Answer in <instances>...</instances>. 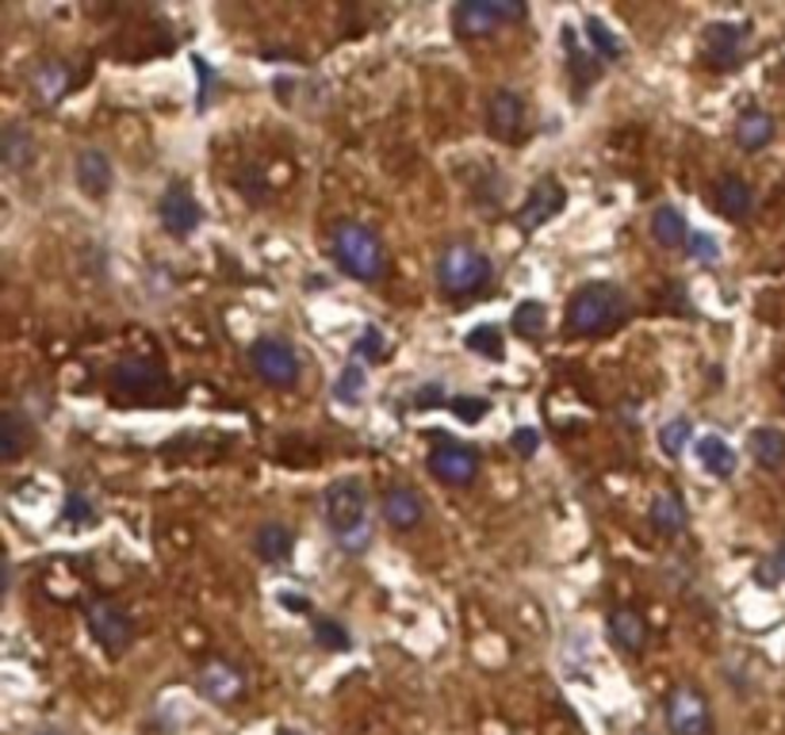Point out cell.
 Listing matches in <instances>:
<instances>
[{
  "instance_id": "22",
  "label": "cell",
  "mask_w": 785,
  "mask_h": 735,
  "mask_svg": "<svg viewBox=\"0 0 785 735\" xmlns=\"http://www.w3.org/2000/svg\"><path fill=\"white\" fill-rule=\"evenodd\" d=\"M0 162L12 173L28 169V165L35 162V138H31L28 127H20V123L4 127V135H0Z\"/></svg>"
},
{
  "instance_id": "38",
  "label": "cell",
  "mask_w": 785,
  "mask_h": 735,
  "mask_svg": "<svg viewBox=\"0 0 785 735\" xmlns=\"http://www.w3.org/2000/svg\"><path fill=\"white\" fill-rule=\"evenodd\" d=\"M448 406H453V414L461 417V422H479L490 403L479 395H456V398H448Z\"/></svg>"
},
{
  "instance_id": "2",
  "label": "cell",
  "mask_w": 785,
  "mask_h": 735,
  "mask_svg": "<svg viewBox=\"0 0 785 735\" xmlns=\"http://www.w3.org/2000/svg\"><path fill=\"white\" fill-rule=\"evenodd\" d=\"M326 521H330L333 537L345 548L361 551L369 545V495H364L361 479H338L326 487Z\"/></svg>"
},
{
  "instance_id": "30",
  "label": "cell",
  "mask_w": 785,
  "mask_h": 735,
  "mask_svg": "<svg viewBox=\"0 0 785 735\" xmlns=\"http://www.w3.org/2000/svg\"><path fill=\"white\" fill-rule=\"evenodd\" d=\"M587 31H590V46L598 50V58H606V62H621V58H624V43H621V35H617V31L609 28L606 20H598V15H587Z\"/></svg>"
},
{
  "instance_id": "33",
  "label": "cell",
  "mask_w": 785,
  "mask_h": 735,
  "mask_svg": "<svg viewBox=\"0 0 785 735\" xmlns=\"http://www.w3.org/2000/svg\"><path fill=\"white\" fill-rule=\"evenodd\" d=\"M690 433H693L690 417H671V422H663V425H659V448H663V456L679 459L682 453H686V445H690Z\"/></svg>"
},
{
  "instance_id": "32",
  "label": "cell",
  "mask_w": 785,
  "mask_h": 735,
  "mask_svg": "<svg viewBox=\"0 0 785 735\" xmlns=\"http://www.w3.org/2000/svg\"><path fill=\"white\" fill-rule=\"evenodd\" d=\"M509 322H514V330L521 333V338H540L548 325V311H545V303H537V299H525V303L514 307V319Z\"/></svg>"
},
{
  "instance_id": "20",
  "label": "cell",
  "mask_w": 785,
  "mask_h": 735,
  "mask_svg": "<svg viewBox=\"0 0 785 735\" xmlns=\"http://www.w3.org/2000/svg\"><path fill=\"white\" fill-rule=\"evenodd\" d=\"M651 238H655L663 249H682L690 241L686 215H682L679 207H671V204L655 207V215H651Z\"/></svg>"
},
{
  "instance_id": "9",
  "label": "cell",
  "mask_w": 785,
  "mask_h": 735,
  "mask_svg": "<svg viewBox=\"0 0 785 735\" xmlns=\"http://www.w3.org/2000/svg\"><path fill=\"white\" fill-rule=\"evenodd\" d=\"M157 219H162V230L169 238H192L204 222V207L196 204V196L185 188V184H169L157 199Z\"/></svg>"
},
{
  "instance_id": "15",
  "label": "cell",
  "mask_w": 785,
  "mask_h": 735,
  "mask_svg": "<svg viewBox=\"0 0 785 735\" xmlns=\"http://www.w3.org/2000/svg\"><path fill=\"white\" fill-rule=\"evenodd\" d=\"M73 177H78V188L85 191L89 199H104L112 191V162H107L100 149H81L78 162H73Z\"/></svg>"
},
{
  "instance_id": "14",
  "label": "cell",
  "mask_w": 785,
  "mask_h": 735,
  "mask_svg": "<svg viewBox=\"0 0 785 735\" xmlns=\"http://www.w3.org/2000/svg\"><path fill=\"white\" fill-rule=\"evenodd\" d=\"M196 686H199V693H204L207 701H215V705H230V701L241 697V690H246V679H241L238 666L215 659V663H207L204 671H199Z\"/></svg>"
},
{
  "instance_id": "19",
  "label": "cell",
  "mask_w": 785,
  "mask_h": 735,
  "mask_svg": "<svg viewBox=\"0 0 785 735\" xmlns=\"http://www.w3.org/2000/svg\"><path fill=\"white\" fill-rule=\"evenodd\" d=\"M716 207H721V215H729V219H747L751 207H755V191H751V184L743 177H721L716 180Z\"/></svg>"
},
{
  "instance_id": "37",
  "label": "cell",
  "mask_w": 785,
  "mask_h": 735,
  "mask_svg": "<svg viewBox=\"0 0 785 735\" xmlns=\"http://www.w3.org/2000/svg\"><path fill=\"white\" fill-rule=\"evenodd\" d=\"M62 517L70 525H93L96 521V509H93V503H89L85 495H81V490H70V495H65V503H62Z\"/></svg>"
},
{
  "instance_id": "43",
  "label": "cell",
  "mask_w": 785,
  "mask_h": 735,
  "mask_svg": "<svg viewBox=\"0 0 785 735\" xmlns=\"http://www.w3.org/2000/svg\"><path fill=\"white\" fill-rule=\"evenodd\" d=\"M277 735H303V732H299V728H280Z\"/></svg>"
},
{
  "instance_id": "4",
  "label": "cell",
  "mask_w": 785,
  "mask_h": 735,
  "mask_svg": "<svg viewBox=\"0 0 785 735\" xmlns=\"http://www.w3.org/2000/svg\"><path fill=\"white\" fill-rule=\"evenodd\" d=\"M333 261L364 283L380 280L383 269H388L383 241L375 238V230L361 227V222H341L338 227V234H333Z\"/></svg>"
},
{
  "instance_id": "3",
  "label": "cell",
  "mask_w": 785,
  "mask_h": 735,
  "mask_svg": "<svg viewBox=\"0 0 785 735\" xmlns=\"http://www.w3.org/2000/svg\"><path fill=\"white\" fill-rule=\"evenodd\" d=\"M490 257L483 253V249L475 246H464V241H456V246H448L445 253L437 257V283L441 291H445L448 299H467L475 296V291H483L490 283Z\"/></svg>"
},
{
  "instance_id": "6",
  "label": "cell",
  "mask_w": 785,
  "mask_h": 735,
  "mask_svg": "<svg viewBox=\"0 0 785 735\" xmlns=\"http://www.w3.org/2000/svg\"><path fill=\"white\" fill-rule=\"evenodd\" d=\"M747 46H751L747 23L716 20L701 31V58H705V65H713V70H721V73L740 70V62L747 58Z\"/></svg>"
},
{
  "instance_id": "16",
  "label": "cell",
  "mask_w": 785,
  "mask_h": 735,
  "mask_svg": "<svg viewBox=\"0 0 785 735\" xmlns=\"http://www.w3.org/2000/svg\"><path fill=\"white\" fill-rule=\"evenodd\" d=\"M112 383L123 391V395H149V391L162 383V368L149 364V361H138V356H127V361L115 364Z\"/></svg>"
},
{
  "instance_id": "8",
  "label": "cell",
  "mask_w": 785,
  "mask_h": 735,
  "mask_svg": "<svg viewBox=\"0 0 785 735\" xmlns=\"http://www.w3.org/2000/svg\"><path fill=\"white\" fill-rule=\"evenodd\" d=\"M89 632L107 655H123L135 640V621L120 601H93L89 605Z\"/></svg>"
},
{
  "instance_id": "31",
  "label": "cell",
  "mask_w": 785,
  "mask_h": 735,
  "mask_svg": "<svg viewBox=\"0 0 785 735\" xmlns=\"http://www.w3.org/2000/svg\"><path fill=\"white\" fill-rule=\"evenodd\" d=\"M467 349H472V353H479V356H487V361H503V356H506L503 330H498V325H490V322L475 325V330L467 333Z\"/></svg>"
},
{
  "instance_id": "40",
  "label": "cell",
  "mask_w": 785,
  "mask_h": 735,
  "mask_svg": "<svg viewBox=\"0 0 785 735\" xmlns=\"http://www.w3.org/2000/svg\"><path fill=\"white\" fill-rule=\"evenodd\" d=\"M414 398H417V406H441L445 403V387H441V383H425Z\"/></svg>"
},
{
  "instance_id": "29",
  "label": "cell",
  "mask_w": 785,
  "mask_h": 735,
  "mask_svg": "<svg viewBox=\"0 0 785 735\" xmlns=\"http://www.w3.org/2000/svg\"><path fill=\"white\" fill-rule=\"evenodd\" d=\"M364 391H369V372H364L361 361H349L338 372V383H333V398L345 406H361Z\"/></svg>"
},
{
  "instance_id": "39",
  "label": "cell",
  "mask_w": 785,
  "mask_h": 735,
  "mask_svg": "<svg viewBox=\"0 0 785 735\" xmlns=\"http://www.w3.org/2000/svg\"><path fill=\"white\" fill-rule=\"evenodd\" d=\"M509 445H514V453H521V456H537V448H540V433L533 429V425H525V429H517L514 437H509Z\"/></svg>"
},
{
  "instance_id": "25",
  "label": "cell",
  "mask_w": 785,
  "mask_h": 735,
  "mask_svg": "<svg viewBox=\"0 0 785 735\" xmlns=\"http://www.w3.org/2000/svg\"><path fill=\"white\" fill-rule=\"evenodd\" d=\"M291 545H296V537H291V529L283 521H265L254 537V548L265 563H280V559H288Z\"/></svg>"
},
{
  "instance_id": "23",
  "label": "cell",
  "mask_w": 785,
  "mask_h": 735,
  "mask_svg": "<svg viewBox=\"0 0 785 735\" xmlns=\"http://www.w3.org/2000/svg\"><path fill=\"white\" fill-rule=\"evenodd\" d=\"M31 445V422L20 411H4L0 414V459L16 464Z\"/></svg>"
},
{
  "instance_id": "12",
  "label": "cell",
  "mask_w": 785,
  "mask_h": 735,
  "mask_svg": "<svg viewBox=\"0 0 785 735\" xmlns=\"http://www.w3.org/2000/svg\"><path fill=\"white\" fill-rule=\"evenodd\" d=\"M667 728L674 735H705L709 728V705L698 690L679 686L667 697Z\"/></svg>"
},
{
  "instance_id": "28",
  "label": "cell",
  "mask_w": 785,
  "mask_h": 735,
  "mask_svg": "<svg viewBox=\"0 0 785 735\" xmlns=\"http://www.w3.org/2000/svg\"><path fill=\"white\" fill-rule=\"evenodd\" d=\"M747 445H751V456H755L763 467H771V472H778V467L785 464V437L778 429H771V425L751 433Z\"/></svg>"
},
{
  "instance_id": "7",
  "label": "cell",
  "mask_w": 785,
  "mask_h": 735,
  "mask_svg": "<svg viewBox=\"0 0 785 735\" xmlns=\"http://www.w3.org/2000/svg\"><path fill=\"white\" fill-rule=\"evenodd\" d=\"M249 361H254V372L261 375L269 387H296L299 383V356L296 349L288 345L283 338H261L254 341V349H249Z\"/></svg>"
},
{
  "instance_id": "1",
  "label": "cell",
  "mask_w": 785,
  "mask_h": 735,
  "mask_svg": "<svg viewBox=\"0 0 785 735\" xmlns=\"http://www.w3.org/2000/svg\"><path fill=\"white\" fill-rule=\"evenodd\" d=\"M624 311H629L624 291L617 288V283H609V280H595V283H582V288L567 299L564 319H567V330L571 333L590 338V333L613 330V325L624 319Z\"/></svg>"
},
{
  "instance_id": "17",
  "label": "cell",
  "mask_w": 785,
  "mask_h": 735,
  "mask_svg": "<svg viewBox=\"0 0 785 735\" xmlns=\"http://www.w3.org/2000/svg\"><path fill=\"white\" fill-rule=\"evenodd\" d=\"M70 85H73V73L65 62H43L35 73H31V92H35V100L43 107H54L58 100L70 92Z\"/></svg>"
},
{
  "instance_id": "18",
  "label": "cell",
  "mask_w": 785,
  "mask_h": 735,
  "mask_svg": "<svg viewBox=\"0 0 785 735\" xmlns=\"http://www.w3.org/2000/svg\"><path fill=\"white\" fill-rule=\"evenodd\" d=\"M383 521L391 525L395 532H411L422 525V503H417L414 490L395 487L383 495Z\"/></svg>"
},
{
  "instance_id": "27",
  "label": "cell",
  "mask_w": 785,
  "mask_h": 735,
  "mask_svg": "<svg viewBox=\"0 0 785 735\" xmlns=\"http://www.w3.org/2000/svg\"><path fill=\"white\" fill-rule=\"evenodd\" d=\"M771 138H774V120L766 112H758V107H751V112H743L736 120V142L743 149H763Z\"/></svg>"
},
{
  "instance_id": "24",
  "label": "cell",
  "mask_w": 785,
  "mask_h": 735,
  "mask_svg": "<svg viewBox=\"0 0 785 735\" xmlns=\"http://www.w3.org/2000/svg\"><path fill=\"white\" fill-rule=\"evenodd\" d=\"M686 521H690V514L679 495L663 490V495L651 498V525H655V532H663V537H679V532L686 529Z\"/></svg>"
},
{
  "instance_id": "5",
  "label": "cell",
  "mask_w": 785,
  "mask_h": 735,
  "mask_svg": "<svg viewBox=\"0 0 785 735\" xmlns=\"http://www.w3.org/2000/svg\"><path fill=\"white\" fill-rule=\"evenodd\" d=\"M525 4L521 0H464L453 8V28L464 39H483L498 31L503 23H521Z\"/></svg>"
},
{
  "instance_id": "41",
  "label": "cell",
  "mask_w": 785,
  "mask_h": 735,
  "mask_svg": "<svg viewBox=\"0 0 785 735\" xmlns=\"http://www.w3.org/2000/svg\"><path fill=\"white\" fill-rule=\"evenodd\" d=\"M774 571H778V579H785V540L778 545V551H774Z\"/></svg>"
},
{
  "instance_id": "26",
  "label": "cell",
  "mask_w": 785,
  "mask_h": 735,
  "mask_svg": "<svg viewBox=\"0 0 785 735\" xmlns=\"http://www.w3.org/2000/svg\"><path fill=\"white\" fill-rule=\"evenodd\" d=\"M609 636H613L617 648H624V651H644V643H648L644 617L632 613V609H617V613L609 617Z\"/></svg>"
},
{
  "instance_id": "11",
  "label": "cell",
  "mask_w": 785,
  "mask_h": 735,
  "mask_svg": "<svg viewBox=\"0 0 785 735\" xmlns=\"http://www.w3.org/2000/svg\"><path fill=\"white\" fill-rule=\"evenodd\" d=\"M430 472L437 475L448 487H467V483L479 475V456L467 445H456V441H441L430 453Z\"/></svg>"
},
{
  "instance_id": "10",
  "label": "cell",
  "mask_w": 785,
  "mask_h": 735,
  "mask_svg": "<svg viewBox=\"0 0 785 735\" xmlns=\"http://www.w3.org/2000/svg\"><path fill=\"white\" fill-rule=\"evenodd\" d=\"M564 207H567V188H564V184H559L556 177H540L529 188V196H525L521 211H517V227H521L525 234H537L548 219H556Z\"/></svg>"
},
{
  "instance_id": "13",
  "label": "cell",
  "mask_w": 785,
  "mask_h": 735,
  "mask_svg": "<svg viewBox=\"0 0 785 735\" xmlns=\"http://www.w3.org/2000/svg\"><path fill=\"white\" fill-rule=\"evenodd\" d=\"M525 100L514 89H498L487 104V131L503 142H517L525 131Z\"/></svg>"
},
{
  "instance_id": "35",
  "label": "cell",
  "mask_w": 785,
  "mask_h": 735,
  "mask_svg": "<svg viewBox=\"0 0 785 735\" xmlns=\"http://www.w3.org/2000/svg\"><path fill=\"white\" fill-rule=\"evenodd\" d=\"M314 640H319V648L326 651H349V632L341 629L338 621H330V617H314Z\"/></svg>"
},
{
  "instance_id": "21",
  "label": "cell",
  "mask_w": 785,
  "mask_h": 735,
  "mask_svg": "<svg viewBox=\"0 0 785 735\" xmlns=\"http://www.w3.org/2000/svg\"><path fill=\"white\" fill-rule=\"evenodd\" d=\"M698 459L713 479H732V475H736V453H732L729 441L716 437V433H705V437L698 441Z\"/></svg>"
},
{
  "instance_id": "42",
  "label": "cell",
  "mask_w": 785,
  "mask_h": 735,
  "mask_svg": "<svg viewBox=\"0 0 785 735\" xmlns=\"http://www.w3.org/2000/svg\"><path fill=\"white\" fill-rule=\"evenodd\" d=\"M35 735H65V732L62 728H39Z\"/></svg>"
},
{
  "instance_id": "34",
  "label": "cell",
  "mask_w": 785,
  "mask_h": 735,
  "mask_svg": "<svg viewBox=\"0 0 785 735\" xmlns=\"http://www.w3.org/2000/svg\"><path fill=\"white\" fill-rule=\"evenodd\" d=\"M383 353H388V341H383V330H380V325H369V330H361V338H357V345H353V361L375 364Z\"/></svg>"
},
{
  "instance_id": "36",
  "label": "cell",
  "mask_w": 785,
  "mask_h": 735,
  "mask_svg": "<svg viewBox=\"0 0 785 735\" xmlns=\"http://www.w3.org/2000/svg\"><path fill=\"white\" fill-rule=\"evenodd\" d=\"M690 257H693L698 265H705V269H713V265L721 261V246H716L713 234L693 230V234H690Z\"/></svg>"
}]
</instances>
